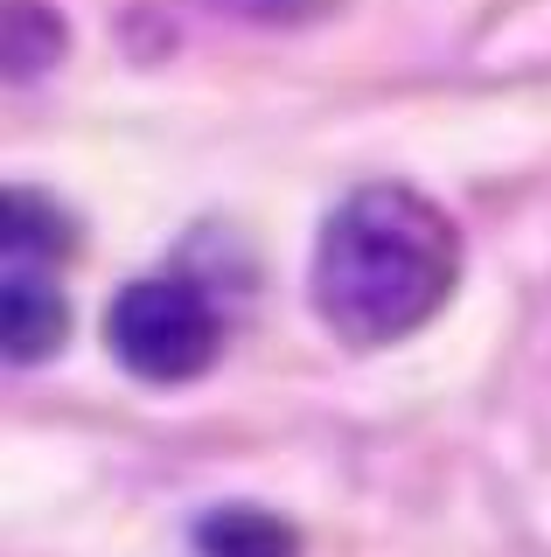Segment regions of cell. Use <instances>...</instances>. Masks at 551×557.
Returning a JSON list of instances; mask_svg holds the SVG:
<instances>
[{
	"label": "cell",
	"mask_w": 551,
	"mask_h": 557,
	"mask_svg": "<svg viewBox=\"0 0 551 557\" xmlns=\"http://www.w3.org/2000/svg\"><path fill=\"white\" fill-rule=\"evenodd\" d=\"M106 342L140 383H188L217 362V307L188 278H133L106 313Z\"/></svg>",
	"instance_id": "7a4b0ae2"
},
{
	"label": "cell",
	"mask_w": 551,
	"mask_h": 557,
	"mask_svg": "<svg viewBox=\"0 0 551 557\" xmlns=\"http://www.w3.org/2000/svg\"><path fill=\"white\" fill-rule=\"evenodd\" d=\"M461 278V231L433 196L370 182L321 223L315 307L350 348H391L446 307Z\"/></svg>",
	"instance_id": "6da1fadb"
},
{
	"label": "cell",
	"mask_w": 551,
	"mask_h": 557,
	"mask_svg": "<svg viewBox=\"0 0 551 557\" xmlns=\"http://www.w3.org/2000/svg\"><path fill=\"white\" fill-rule=\"evenodd\" d=\"M203 557H301V530L266 509H217L196 530Z\"/></svg>",
	"instance_id": "277c9868"
},
{
	"label": "cell",
	"mask_w": 551,
	"mask_h": 557,
	"mask_svg": "<svg viewBox=\"0 0 551 557\" xmlns=\"http://www.w3.org/2000/svg\"><path fill=\"white\" fill-rule=\"evenodd\" d=\"M237 8H252V14H286V8H301V0H237Z\"/></svg>",
	"instance_id": "5b68a950"
},
{
	"label": "cell",
	"mask_w": 551,
	"mask_h": 557,
	"mask_svg": "<svg viewBox=\"0 0 551 557\" xmlns=\"http://www.w3.org/2000/svg\"><path fill=\"white\" fill-rule=\"evenodd\" d=\"M71 335V300L57 286V265L42 258H8V356L14 362H42L57 356Z\"/></svg>",
	"instance_id": "3957f363"
}]
</instances>
